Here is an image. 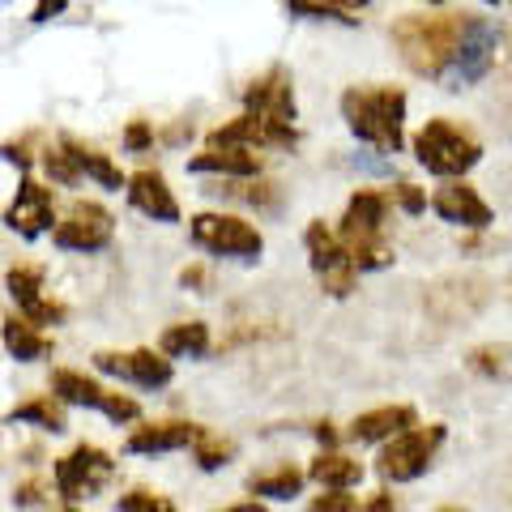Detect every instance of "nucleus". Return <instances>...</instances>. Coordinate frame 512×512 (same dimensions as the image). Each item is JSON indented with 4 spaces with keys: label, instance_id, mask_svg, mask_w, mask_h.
I'll use <instances>...</instances> for the list:
<instances>
[{
    "label": "nucleus",
    "instance_id": "1",
    "mask_svg": "<svg viewBox=\"0 0 512 512\" xmlns=\"http://www.w3.org/2000/svg\"><path fill=\"white\" fill-rule=\"evenodd\" d=\"M338 111H342L346 133L380 158H393L410 146V137H406L410 99L402 86H393V82L346 86L338 99Z\"/></svg>",
    "mask_w": 512,
    "mask_h": 512
},
{
    "label": "nucleus",
    "instance_id": "2",
    "mask_svg": "<svg viewBox=\"0 0 512 512\" xmlns=\"http://www.w3.org/2000/svg\"><path fill=\"white\" fill-rule=\"evenodd\" d=\"M410 154L419 171H427L431 180H470V171L483 167L487 146L474 133V124L461 116H431L410 133Z\"/></svg>",
    "mask_w": 512,
    "mask_h": 512
},
{
    "label": "nucleus",
    "instance_id": "3",
    "mask_svg": "<svg viewBox=\"0 0 512 512\" xmlns=\"http://www.w3.org/2000/svg\"><path fill=\"white\" fill-rule=\"evenodd\" d=\"M461 26H466V9L461 13L457 9H423V13H402V18L389 26V39L414 77L440 82L444 64L457 47Z\"/></svg>",
    "mask_w": 512,
    "mask_h": 512
},
{
    "label": "nucleus",
    "instance_id": "4",
    "mask_svg": "<svg viewBox=\"0 0 512 512\" xmlns=\"http://www.w3.org/2000/svg\"><path fill=\"white\" fill-rule=\"evenodd\" d=\"M389 214H393L389 188H355L350 201L342 205L338 235L359 274H380V269H389L397 261V252L389 244Z\"/></svg>",
    "mask_w": 512,
    "mask_h": 512
},
{
    "label": "nucleus",
    "instance_id": "5",
    "mask_svg": "<svg viewBox=\"0 0 512 512\" xmlns=\"http://www.w3.org/2000/svg\"><path fill=\"white\" fill-rule=\"evenodd\" d=\"M504 47H508L504 22L491 18V13L466 9V26H461L457 47H453V56H448V64H444V73H440L436 86L448 90V94H466L474 86H483Z\"/></svg>",
    "mask_w": 512,
    "mask_h": 512
},
{
    "label": "nucleus",
    "instance_id": "6",
    "mask_svg": "<svg viewBox=\"0 0 512 512\" xmlns=\"http://www.w3.org/2000/svg\"><path fill=\"white\" fill-rule=\"evenodd\" d=\"M448 444V423H419L376 448V474L384 487H410L436 466L440 448Z\"/></svg>",
    "mask_w": 512,
    "mask_h": 512
},
{
    "label": "nucleus",
    "instance_id": "7",
    "mask_svg": "<svg viewBox=\"0 0 512 512\" xmlns=\"http://www.w3.org/2000/svg\"><path fill=\"white\" fill-rule=\"evenodd\" d=\"M303 252H308V269H312L316 286L329 299H350L355 295L359 269H355V261H350L338 227H329L325 218H312L308 227H303Z\"/></svg>",
    "mask_w": 512,
    "mask_h": 512
},
{
    "label": "nucleus",
    "instance_id": "8",
    "mask_svg": "<svg viewBox=\"0 0 512 512\" xmlns=\"http://www.w3.org/2000/svg\"><path fill=\"white\" fill-rule=\"evenodd\" d=\"M188 235L201 252L227 256V261H244V265L261 261V252H265V235L235 214H197Z\"/></svg>",
    "mask_w": 512,
    "mask_h": 512
},
{
    "label": "nucleus",
    "instance_id": "9",
    "mask_svg": "<svg viewBox=\"0 0 512 512\" xmlns=\"http://www.w3.org/2000/svg\"><path fill=\"white\" fill-rule=\"evenodd\" d=\"M244 111L256 120L282 128V133H299V103H295V77L286 64H269L244 86Z\"/></svg>",
    "mask_w": 512,
    "mask_h": 512
},
{
    "label": "nucleus",
    "instance_id": "10",
    "mask_svg": "<svg viewBox=\"0 0 512 512\" xmlns=\"http://www.w3.org/2000/svg\"><path fill=\"white\" fill-rule=\"evenodd\" d=\"M431 214L461 235H491L495 231V205L470 180H440L431 188Z\"/></svg>",
    "mask_w": 512,
    "mask_h": 512
},
{
    "label": "nucleus",
    "instance_id": "11",
    "mask_svg": "<svg viewBox=\"0 0 512 512\" xmlns=\"http://www.w3.org/2000/svg\"><path fill=\"white\" fill-rule=\"evenodd\" d=\"M111 474H116V461H111V453H103L99 444H77L73 453L56 457L52 483H56V495L64 504H77V500L99 495L111 483Z\"/></svg>",
    "mask_w": 512,
    "mask_h": 512
},
{
    "label": "nucleus",
    "instance_id": "12",
    "mask_svg": "<svg viewBox=\"0 0 512 512\" xmlns=\"http://www.w3.org/2000/svg\"><path fill=\"white\" fill-rule=\"evenodd\" d=\"M52 397H60L64 406L99 410V414H107L111 423H133V419H141V406L133 402V397L111 393V389H103L99 380L73 372V367H56V372H52Z\"/></svg>",
    "mask_w": 512,
    "mask_h": 512
},
{
    "label": "nucleus",
    "instance_id": "13",
    "mask_svg": "<svg viewBox=\"0 0 512 512\" xmlns=\"http://www.w3.org/2000/svg\"><path fill=\"white\" fill-rule=\"evenodd\" d=\"M111 239H116V218L99 201H73L52 231V244L60 252H103Z\"/></svg>",
    "mask_w": 512,
    "mask_h": 512
},
{
    "label": "nucleus",
    "instance_id": "14",
    "mask_svg": "<svg viewBox=\"0 0 512 512\" xmlns=\"http://www.w3.org/2000/svg\"><path fill=\"white\" fill-rule=\"evenodd\" d=\"M94 367H99L103 376H116V380H128V384H137V389H167L171 376H175V367L171 359L163 355V350H99L94 355Z\"/></svg>",
    "mask_w": 512,
    "mask_h": 512
},
{
    "label": "nucleus",
    "instance_id": "15",
    "mask_svg": "<svg viewBox=\"0 0 512 512\" xmlns=\"http://www.w3.org/2000/svg\"><path fill=\"white\" fill-rule=\"evenodd\" d=\"M5 227L13 235H22V239H39L47 231H56V197H52V188L30 180V175H22V184H18V192H13V201L5 210Z\"/></svg>",
    "mask_w": 512,
    "mask_h": 512
},
{
    "label": "nucleus",
    "instance_id": "16",
    "mask_svg": "<svg viewBox=\"0 0 512 512\" xmlns=\"http://www.w3.org/2000/svg\"><path fill=\"white\" fill-rule=\"evenodd\" d=\"M419 410H414L410 402H389V406H372L355 414V419L346 423V440L350 444H363V448H380L389 444L393 436H402V431L419 427Z\"/></svg>",
    "mask_w": 512,
    "mask_h": 512
},
{
    "label": "nucleus",
    "instance_id": "17",
    "mask_svg": "<svg viewBox=\"0 0 512 512\" xmlns=\"http://www.w3.org/2000/svg\"><path fill=\"white\" fill-rule=\"evenodd\" d=\"M5 286H9V295L13 303H18V312L26 320H35V325H60L64 316H69V308L64 303H56L52 295H47V286H43V269L39 265H13L9 274H5Z\"/></svg>",
    "mask_w": 512,
    "mask_h": 512
},
{
    "label": "nucleus",
    "instance_id": "18",
    "mask_svg": "<svg viewBox=\"0 0 512 512\" xmlns=\"http://www.w3.org/2000/svg\"><path fill=\"white\" fill-rule=\"evenodd\" d=\"M128 205H133L137 214H146L150 222H180V201H175L171 184L163 180V171H133L128 175Z\"/></svg>",
    "mask_w": 512,
    "mask_h": 512
},
{
    "label": "nucleus",
    "instance_id": "19",
    "mask_svg": "<svg viewBox=\"0 0 512 512\" xmlns=\"http://www.w3.org/2000/svg\"><path fill=\"white\" fill-rule=\"evenodd\" d=\"M201 423H188V419H163V423H146L128 436V453L137 457H158V453H180V448H192L201 436Z\"/></svg>",
    "mask_w": 512,
    "mask_h": 512
},
{
    "label": "nucleus",
    "instance_id": "20",
    "mask_svg": "<svg viewBox=\"0 0 512 512\" xmlns=\"http://www.w3.org/2000/svg\"><path fill=\"white\" fill-rule=\"evenodd\" d=\"M261 167V150L244 146H205L197 158H188L192 175H218V180H256Z\"/></svg>",
    "mask_w": 512,
    "mask_h": 512
},
{
    "label": "nucleus",
    "instance_id": "21",
    "mask_svg": "<svg viewBox=\"0 0 512 512\" xmlns=\"http://www.w3.org/2000/svg\"><path fill=\"white\" fill-rule=\"evenodd\" d=\"M363 474V461L350 457L346 448H320L308 466V483H316L320 491H359Z\"/></svg>",
    "mask_w": 512,
    "mask_h": 512
},
{
    "label": "nucleus",
    "instance_id": "22",
    "mask_svg": "<svg viewBox=\"0 0 512 512\" xmlns=\"http://www.w3.org/2000/svg\"><path fill=\"white\" fill-rule=\"evenodd\" d=\"M0 342L18 363H39L52 355V338L35 325V320L26 316H5V325H0Z\"/></svg>",
    "mask_w": 512,
    "mask_h": 512
},
{
    "label": "nucleus",
    "instance_id": "23",
    "mask_svg": "<svg viewBox=\"0 0 512 512\" xmlns=\"http://www.w3.org/2000/svg\"><path fill=\"white\" fill-rule=\"evenodd\" d=\"M210 325L205 320H180V325L163 329V338H158V350H163L167 359H205L210 355Z\"/></svg>",
    "mask_w": 512,
    "mask_h": 512
},
{
    "label": "nucleus",
    "instance_id": "24",
    "mask_svg": "<svg viewBox=\"0 0 512 512\" xmlns=\"http://www.w3.org/2000/svg\"><path fill=\"white\" fill-rule=\"evenodd\" d=\"M60 141L73 150V158H77V167H82V175H90V180L99 184V188H107V192L128 188V175H124L116 163H111L103 150H94V146H86V141H77V137H69V133H64Z\"/></svg>",
    "mask_w": 512,
    "mask_h": 512
},
{
    "label": "nucleus",
    "instance_id": "25",
    "mask_svg": "<svg viewBox=\"0 0 512 512\" xmlns=\"http://www.w3.org/2000/svg\"><path fill=\"white\" fill-rule=\"evenodd\" d=\"M303 487H308V470H295V466H274V470L248 474V491L261 495V500H299Z\"/></svg>",
    "mask_w": 512,
    "mask_h": 512
},
{
    "label": "nucleus",
    "instance_id": "26",
    "mask_svg": "<svg viewBox=\"0 0 512 512\" xmlns=\"http://www.w3.org/2000/svg\"><path fill=\"white\" fill-rule=\"evenodd\" d=\"M466 372L487 384H512V346L508 342H483L466 355Z\"/></svg>",
    "mask_w": 512,
    "mask_h": 512
},
{
    "label": "nucleus",
    "instance_id": "27",
    "mask_svg": "<svg viewBox=\"0 0 512 512\" xmlns=\"http://www.w3.org/2000/svg\"><path fill=\"white\" fill-rule=\"evenodd\" d=\"M64 402L60 397H35V402H22L9 410V423H26V427H39V431H52V436H60V431H69V419H64Z\"/></svg>",
    "mask_w": 512,
    "mask_h": 512
},
{
    "label": "nucleus",
    "instance_id": "28",
    "mask_svg": "<svg viewBox=\"0 0 512 512\" xmlns=\"http://www.w3.org/2000/svg\"><path fill=\"white\" fill-rule=\"evenodd\" d=\"M39 167H43L47 180L60 184V188H77V184H82V167H77V158H73V150L64 146V141L39 150Z\"/></svg>",
    "mask_w": 512,
    "mask_h": 512
},
{
    "label": "nucleus",
    "instance_id": "29",
    "mask_svg": "<svg viewBox=\"0 0 512 512\" xmlns=\"http://www.w3.org/2000/svg\"><path fill=\"white\" fill-rule=\"evenodd\" d=\"M227 192L239 197L244 205H252L256 214H278L282 210V188L274 180H261V175H256V180H235Z\"/></svg>",
    "mask_w": 512,
    "mask_h": 512
},
{
    "label": "nucleus",
    "instance_id": "30",
    "mask_svg": "<svg viewBox=\"0 0 512 512\" xmlns=\"http://www.w3.org/2000/svg\"><path fill=\"white\" fill-rule=\"evenodd\" d=\"M235 457V440H227V436H218V431H201L197 436V444H192V461L205 470V474H214V470H222L227 461Z\"/></svg>",
    "mask_w": 512,
    "mask_h": 512
},
{
    "label": "nucleus",
    "instance_id": "31",
    "mask_svg": "<svg viewBox=\"0 0 512 512\" xmlns=\"http://www.w3.org/2000/svg\"><path fill=\"white\" fill-rule=\"evenodd\" d=\"M389 201H393V210H402L406 218H419V214L431 210V192L419 188L414 180H397V184H389Z\"/></svg>",
    "mask_w": 512,
    "mask_h": 512
},
{
    "label": "nucleus",
    "instance_id": "32",
    "mask_svg": "<svg viewBox=\"0 0 512 512\" xmlns=\"http://www.w3.org/2000/svg\"><path fill=\"white\" fill-rule=\"evenodd\" d=\"M120 512H180L171 495L163 491H150V487H133L120 495Z\"/></svg>",
    "mask_w": 512,
    "mask_h": 512
},
{
    "label": "nucleus",
    "instance_id": "33",
    "mask_svg": "<svg viewBox=\"0 0 512 512\" xmlns=\"http://www.w3.org/2000/svg\"><path fill=\"white\" fill-rule=\"evenodd\" d=\"M286 9H291L295 18H308V22H342V26H355L350 18H342L333 5H325V0H286Z\"/></svg>",
    "mask_w": 512,
    "mask_h": 512
},
{
    "label": "nucleus",
    "instance_id": "34",
    "mask_svg": "<svg viewBox=\"0 0 512 512\" xmlns=\"http://www.w3.org/2000/svg\"><path fill=\"white\" fill-rule=\"evenodd\" d=\"M308 512H363V504H359V495H350V491H320L308 504Z\"/></svg>",
    "mask_w": 512,
    "mask_h": 512
},
{
    "label": "nucleus",
    "instance_id": "35",
    "mask_svg": "<svg viewBox=\"0 0 512 512\" xmlns=\"http://www.w3.org/2000/svg\"><path fill=\"white\" fill-rule=\"evenodd\" d=\"M150 146H154V128L146 120H133V124L124 128V150L141 154V150H150Z\"/></svg>",
    "mask_w": 512,
    "mask_h": 512
},
{
    "label": "nucleus",
    "instance_id": "36",
    "mask_svg": "<svg viewBox=\"0 0 512 512\" xmlns=\"http://www.w3.org/2000/svg\"><path fill=\"white\" fill-rule=\"evenodd\" d=\"M30 141H35V133H26V137H18V141H5V146H0V158H5V163H13L18 171H26V167H30Z\"/></svg>",
    "mask_w": 512,
    "mask_h": 512
},
{
    "label": "nucleus",
    "instance_id": "37",
    "mask_svg": "<svg viewBox=\"0 0 512 512\" xmlns=\"http://www.w3.org/2000/svg\"><path fill=\"white\" fill-rule=\"evenodd\" d=\"M64 9H69V0H35V9H30V22H35V26H43V22L60 18Z\"/></svg>",
    "mask_w": 512,
    "mask_h": 512
},
{
    "label": "nucleus",
    "instance_id": "38",
    "mask_svg": "<svg viewBox=\"0 0 512 512\" xmlns=\"http://www.w3.org/2000/svg\"><path fill=\"white\" fill-rule=\"evenodd\" d=\"M13 500H18L22 508H30V504H43V483H39V478H30V483H22L18 491H13Z\"/></svg>",
    "mask_w": 512,
    "mask_h": 512
},
{
    "label": "nucleus",
    "instance_id": "39",
    "mask_svg": "<svg viewBox=\"0 0 512 512\" xmlns=\"http://www.w3.org/2000/svg\"><path fill=\"white\" fill-rule=\"evenodd\" d=\"M363 512H402V508L393 504L389 491H376V495H367V500H363Z\"/></svg>",
    "mask_w": 512,
    "mask_h": 512
},
{
    "label": "nucleus",
    "instance_id": "40",
    "mask_svg": "<svg viewBox=\"0 0 512 512\" xmlns=\"http://www.w3.org/2000/svg\"><path fill=\"white\" fill-rule=\"evenodd\" d=\"M325 5H333V9L342 13V18H350V22L359 26V18H355V13H363L367 5H372V0H325Z\"/></svg>",
    "mask_w": 512,
    "mask_h": 512
},
{
    "label": "nucleus",
    "instance_id": "41",
    "mask_svg": "<svg viewBox=\"0 0 512 512\" xmlns=\"http://www.w3.org/2000/svg\"><path fill=\"white\" fill-rule=\"evenodd\" d=\"M180 282H184V286H192V291H205V269H201V265L180 269Z\"/></svg>",
    "mask_w": 512,
    "mask_h": 512
},
{
    "label": "nucleus",
    "instance_id": "42",
    "mask_svg": "<svg viewBox=\"0 0 512 512\" xmlns=\"http://www.w3.org/2000/svg\"><path fill=\"white\" fill-rule=\"evenodd\" d=\"M222 512H269V508L252 500V504H231V508H222Z\"/></svg>",
    "mask_w": 512,
    "mask_h": 512
},
{
    "label": "nucleus",
    "instance_id": "43",
    "mask_svg": "<svg viewBox=\"0 0 512 512\" xmlns=\"http://www.w3.org/2000/svg\"><path fill=\"white\" fill-rule=\"evenodd\" d=\"M436 512H466V508H453V504H444V508H436Z\"/></svg>",
    "mask_w": 512,
    "mask_h": 512
},
{
    "label": "nucleus",
    "instance_id": "44",
    "mask_svg": "<svg viewBox=\"0 0 512 512\" xmlns=\"http://www.w3.org/2000/svg\"><path fill=\"white\" fill-rule=\"evenodd\" d=\"M56 512H77V508H73V504H69V508H56Z\"/></svg>",
    "mask_w": 512,
    "mask_h": 512
},
{
    "label": "nucleus",
    "instance_id": "45",
    "mask_svg": "<svg viewBox=\"0 0 512 512\" xmlns=\"http://www.w3.org/2000/svg\"><path fill=\"white\" fill-rule=\"evenodd\" d=\"M508 52H512V30H508Z\"/></svg>",
    "mask_w": 512,
    "mask_h": 512
},
{
    "label": "nucleus",
    "instance_id": "46",
    "mask_svg": "<svg viewBox=\"0 0 512 512\" xmlns=\"http://www.w3.org/2000/svg\"><path fill=\"white\" fill-rule=\"evenodd\" d=\"M504 5H508V9H512V0H504Z\"/></svg>",
    "mask_w": 512,
    "mask_h": 512
}]
</instances>
